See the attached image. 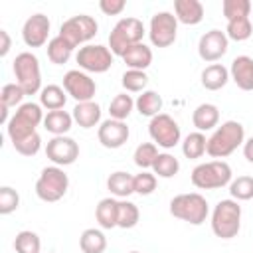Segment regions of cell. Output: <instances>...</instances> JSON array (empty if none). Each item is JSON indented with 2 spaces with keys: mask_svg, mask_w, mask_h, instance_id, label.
<instances>
[{
  "mask_svg": "<svg viewBox=\"0 0 253 253\" xmlns=\"http://www.w3.org/2000/svg\"><path fill=\"white\" fill-rule=\"evenodd\" d=\"M243 142H245V128H243V125L237 123V121H225L208 138L206 152L211 158H225V156L233 154Z\"/></svg>",
  "mask_w": 253,
  "mask_h": 253,
  "instance_id": "cell-1",
  "label": "cell"
},
{
  "mask_svg": "<svg viewBox=\"0 0 253 253\" xmlns=\"http://www.w3.org/2000/svg\"><path fill=\"white\" fill-rule=\"evenodd\" d=\"M40 123H43V111H42V105L38 103H22L16 113L10 117L8 125H6V132H8V138L14 142L18 140H24L26 136L38 132L36 126H40Z\"/></svg>",
  "mask_w": 253,
  "mask_h": 253,
  "instance_id": "cell-2",
  "label": "cell"
},
{
  "mask_svg": "<svg viewBox=\"0 0 253 253\" xmlns=\"http://www.w3.org/2000/svg\"><path fill=\"white\" fill-rule=\"evenodd\" d=\"M241 229V206L229 198L215 204L211 211V231L219 239H233Z\"/></svg>",
  "mask_w": 253,
  "mask_h": 253,
  "instance_id": "cell-3",
  "label": "cell"
},
{
  "mask_svg": "<svg viewBox=\"0 0 253 253\" xmlns=\"http://www.w3.org/2000/svg\"><path fill=\"white\" fill-rule=\"evenodd\" d=\"M144 24L138 18H121L115 28L109 34V49L113 51V55H125V51L136 43L142 42L144 38Z\"/></svg>",
  "mask_w": 253,
  "mask_h": 253,
  "instance_id": "cell-4",
  "label": "cell"
},
{
  "mask_svg": "<svg viewBox=\"0 0 253 253\" xmlns=\"http://www.w3.org/2000/svg\"><path fill=\"white\" fill-rule=\"evenodd\" d=\"M190 180L198 190H219L231 184V166L225 160L202 162L192 170Z\"/></svg>",
  "mask_w": 253,
  "mask_h": 253,
  "instance_id": "cell-5",
  "label": "cell"
},
{
  "mask_svg": "<svg viewBox=\"0 0 253 253\" xmlns=\"http://www.w3.org/2000/svg\"><path fill=\"white\" fill-rule=\"evenodd\" d=\"M170 213L192 225H202L210 213V208L202 194L188 192V194H178L170 200Z\"/></svg>",
  "mask_w": 253,
  "mask_h": 253,
  "instance_id": "cell-6",
  "label": "cell"
},
{
  "mask_svg": "<svg viewBox=\"0 0 253 253\" xmlns=\"http://www.w3.org/2000/svg\"><path fill=\"white\" fill-rule=\"evenodd\" d=\"M14 75H16V83L24 89L26 95H36L40 93L42 87V69H40V61L32 51H22L16 55L14 63H12Z\"/></svg>",
  "mask_w": 253,
  "mask_h": 253,
  "instance_id": "cell-7",
  "label": "cell"
},
{
  "mask_svg": "<svg viewBox=\"0 0 253 253\" xmlns=\"http://www.w3.org/2000/svg\"><path fill=\"white\" fill-rule=\"evenodd\" d=\"M69 188V178L61 166H45L36 180V196L42 202H59Z\"/></svg>",
  "mask_w": 253,
  "mask_h": 253,
  "instance_id": "cell-8",
  "label": "cell"
},
{
  "mask_svg": "<svg viewBox=\"0 0 253 253\" xmlns=\"http://www.w3.org/2000/svg\"><path fill=\"white\" fill-rule=\"evenodd\" d=\"M97 30H99V24L93 16L89 14H77V16H71L67 18L61 28H59V36L63 40H67L73 47L81 45V43H87L89 40H93L97 36Z\"/></svg>",
  "mask_w": 253,
  "mask_h": 253,
  "instance_id": "cell-9",
  "label": "cell"
},
{
  "mask_svg": "<svg viewBox=\"0 0 253 253\" xmlns=\"http://www.w3.org/2000/svg\"><path fill=\"white\" fill-rule=\"evenodd\" d=\"M75 61L79 63V69H83L87 73H105L113 65V51L107 45L87 43V45L79 47Z\"/></svg>",
  "mask_w": 253,
  "mask_h": 253,
  "instance_id": "cell-10",
  "label": "cell"
},
{
  "mask_svg": "<svg viewBox=\"0 0 253 253\" xmlns=\"http://www.w3.org/2000/svg\"><path fill=\"white\" fill-rule=\"evenodd\" d=\"M148 134L152 138V142L156 146H162V148H174L180 138H182V132H180V125L166 113H160L156 117L150 119L148 123Z\"/></svg>",
  "mask_w": 253,
  "mask_h": 253,
  "instance_id": "cell-11",
  "label": "cell"
},
{
  "mask_svg": "<svg viewBox=\"0 0 253 253\" xmlns=\"http://www.w3.org/2000/svg\"><path fill=\"white\" fill-rule=\"evenodd\" d=\"M178 20L172 12H156L148 24V38L154 47H168L176 42Z\"/></svg>",
  "mask_w": 253,
  "mask_h": 253,
  "instance_id": "cell-12",
  "label": "cell"
},
{
  "mask_svg": "<svg viewBox=\"0 0 253 253\" xmlns=\"http://www.w3.org/2000/svg\"><path fill=\"white\" fill-rule=\"evenodd\" d=\"M63 89L77 103H87V101H93L97 85H95V79H91L85 71L71 69L63 75Z\"/></svg>",
  "mask_w": 253,
  "mask_h": 253,
  "instance_id": "cell-13",
  "label": "cell"
},
{
  "mask_svg": "<svg viewBox=\"0 0 253 253\" xmlns=\"http://www.w3.org/2000/svg\"><path fill=\"white\" fill-rule=\"evenodd\" d=\"M45 156L53 166H69L79 158V144L71 136H53L45 144Z\"/></svg>",
  "mask_w": 253,
  "mask_h": 253,
  "instance_id": "cell-14",
  "label": "cell"
},
{
  "mask_svg": "<svg viewBox=\"0 0 253 253\" xmlns=\"http://www.w3.org/2000/svg\"><path fill=\"white\" fill-rule=\"evenodd\" d=\"M227 47H229V38L221 30H210L198 42V53L208 63H215L217 59H221L227 53Z\"/></svg>",
  "mask_w": 253,
  "mask_h": 253,
  "instance_id": "cell-15",
  "label": "cell"
},
{
  "mask_svg": "<svg viewBox=\"0 0 253 253\" xmlns=\"http://www.w3.org/2000/svg\"><path fill=\"white\" fill-rule=\"evenodd\" d=\"M49 28H51V22L45 14L38 12V14H32L24 26H22V40L28 47H42L45 42H47V36H49Z\"/></svg>",
  "mask_w": 253,
  "mask_h": 253,
  "instance_id": "cell-16",
  "label": "cell"
},
{
  "mask_svg": "<svg viewBox=\"0 0 253 253\" xmlns=\"http://www.w3.org/2000/svg\"><path fill=\"white\" fill-rule=\"evenodd\" d=\"M128 126L125 121H117V119H107L99 125V130H97V138L99 142L105 146V148H121L126 140H128Z\"/></svg>",
  "mask_w": 253,
  "mask_h": 253,
  "instance_id": "cell-17",
  "label": "cell"
},
{
  "mask_svg": "<svg viewBox=\"0 0 253 253\" xmlns=\"http://www.w3.org/2000/svg\"><path fill=\"white\" fill-rule=\"evenodd\" d=\"M229 79L241 91H253V57L237 55L229 67Z\"/></svg>",
  "mask_w": 253,
  "mask_h": 253,
  "instance_id": "cell-18",
  "label": "cell"
},
{
  "mask_svg": "<svg viewBox=\"0 0 253 253\" xmlns=\"http://www.w3.org/2000/svg\"><path fill=\"white\" fill-rule=\"evenodd\" d=\"M174 16L180 24L196 26L204 20V4L200 0H176L174 2Z\"/></svg>",
  "mask_w": 253,
  "mask_h": 253,
  "instance_id": "cell-19",
  "label": "cell"
},
{
  "mask_svg": "<svg viewBox=\"0 0 253 253\" xmlns=\"http://www.w3.org/2000/svg\"><path fill=\"white\" fill-rule=\"evenodd\" d=\"M192 123L196 126V130H200V132L213 130L219 125V109L213 103H202L194 109Z\"/></svg>",
  "mask_w": 253,
  "mask_h": 253,
  "instance_id": "cell-20",
  "label": "cell"
},
{
  "mask_svg": "<svg viewBox=\"0 0 253 253\" xmlns=\"http://www.w3.org/2000/svg\"><path fill=\"white\" fill-rule=\"evenodd\" d=\"M73 121L81 126V128H93L99 125L101 121V107L95 101H87V103H77L73 107Z\"/></svg>",
  "mask_w": 253,
  "mask_h": 253,
  "instance_id": "cell-21",
  "label": "cell"
},
{
  "mask_svg": "<svg viewBox=\"0 0 253 253\" xmlns=\"http://www.w3.org/2000/svg\"><path fill=\"white\" fill-rule=\"evenodd\" d=\"M107 190L121 200H126L130 194H134V176H130L128 172L117 170L107 178Z\"/></svg>",
  "mask_w": 253,
  "mask_h": 253,
  "instance_id": "cell-22",
  "label": "cell"
},
{
  "mask_svg": "<svg viewBox=\"0 0 253 253\" xmlns=\"http://www.w3.org/2000/svg\"><path fill=\"white\" fill-rule=\"evenodd\" d=\"M95 217H97V223L103 229L117 227V221H119V200L117 198H103L95 208Z\"/></svg>",
  "mask_w": 253,
  "mask_h": 253,
  "instance_id": "cell-23",
  "label": "cell"
},
{
  "mask_svg": "<svg viewBox=\"0 0 253 253\" xmlns=\"http://www.w3.org/2000/svg\"><path fill=\"white\" fill-rule=\"evenodd\" d=\"M229 81V69L221 63H211L202 71V85L208 91H219Z\"/></svg>",
  "mask_w": 253,
  "mask_h": 253,
  "instance_id": "cell-24",
  "label": "cell"
},
{
  "mask_svg": "<svg viewBox=\"0 0 253 253\" xmlns=\"http://www.w3.org/2000/svg\"><path fill=\"white\" fill-rule=\"evenodd\" d=\"M123 61L126 63L128 69H138V71H144L150 63H152V49L146 45V43H136L132 47H128L123 55Z\"/></svg>",
  "mask_w": 253,
  "mask_h": 253,
  "instance_id": "cell-25",
  "label": "cell"
},
{
  "mask_svg": "<svg viewBox=\"0 0 253 253\" xmlns=\"http://www.w3.org/2000/svg\"><path fill=\"white\" fill-rule=\"evenodd\" d=\"M73 125V115H69L67 111H47V115L43 117V128L47 132H51L53 136H63L65 132H69Z\"/></svg>",
  "mask_w": 253,
  "mask_h": 253,
  "instance_id": "cell-26",
  "label": "cell"
},
{
  "mask_svg": "<svg viewBox=\"0 0 253 253\" xmlns=\"http://www.w3.org/2000/svg\"><path fill=\"white\" fill-rule=\"evenodd\" d=\"M134 107H136V111H138L142 117H150V119H152V117L160 115V111H162V97H160L156 91H152V89L142 91V93L136 97Z\"/></svg>",
  "mask_w": 253,
  "mask_h": 253,
  "instance_id": "cell-27",
  "label": "cell"
},
{
  "mask_svg": "<svg viewBox=\"0 0 253 253\" xmlns=\"http://www.w3.org/2000/svg\"><path fill=\"white\" fill-rule=\"evenodd\" d=\"M73 49H75V47H73L67 40H63L59 34L47 42V57H49V61L55 63V65L67 63L69 57H71V53H73Z\"/></svg>",
  "mask_w": 253,
  "mask_h": 253,
  "instance_id": "cell-28",
  "label": "cell"
},
{
  "mask_svg": "<svg viewBox=\"0 0 253 253\" xmlns=\"http://www.w3.org/2000/svg\"><path fill=\"white\" fill-rule=\"evenodd\" d=\"M67 101V93L63 87L59 85H45L40 91V105L45 107L47 111H59L65 107Z\"/></svg>",
  "mask_w": 253,
  "mask_h": 253,
  "instance_id": "cell-29",
  "label": "cell"
},
{
  "mask_svg": "<svg viewBox=\"0 0 253 253\" xmlns=\"http://www.w3.org/2000/svg\"><path fill=\"white\" fill-rule=\"evenodd\" d=\"M79 247L83 253H103L107 249V237L101 229L89 227L79 237Z\"/></svg>",
  "mask_w": 253,
  "mask_h": 253,
  "instance_id": "cell-30",
  "label": "cell"
},
{
  "mask_svg": "<svg viewBox=\"0 0 253 253\" xmlns=\"http://www.w3.org/2000/svg\"><path fill=\"white\" fill-rule=\"evenodd\" d=\"M206 148H208V138L204 132L196 130V132H190L184 142H182V152L186 158L190 160H196V158H202L206 154Z\"/></svg>",
  "mask_w": 253,
  "mask_h": 253,
  "instance_id": "cell-31",
  "label": "cell"
},
{
  "mask_svg": "<svg viewBox=\"0 0 253 253\" xmlns=\"http://www.w3.org/2000/svg\"><path fill=\"white\" fill-rule=\"evenodd\" d=\"M253 34V24H251V18H235V20H229L227 22V28H225V36L233 42H245L249 40Z\"/></svg>",
  "mask_w": 253,
  "mask_h": 253,
  "instance_id": "cell-32",
  "label": "cell"
},
{
  "mask_svg": "<svg viewBox=\"0 0 253 253\" xmlns=\"http://www.w3.org/2000/svg\"><path fill=\"white\" fill-rule=\"evenodd\" d=\"M158 154H160V152H158V146H156L154 142H142V144H138V146L134 148L132 158H134V164H136L138 168L148 170V168L154 166Z\"/></svg>",
  "mask_w": 253,
  "mask_h": 253,
  "instance_id": "cell-33",
  "label": "cell"
},
{
  "mask_svg": "<svg viewBox=\"0 0 253 253\" xmlns=\"http://www.w3.org/2000/svg\"><path fill=\"white\" fill-rule=\"evenodd\" d=\"M178 170H180V162L170 152H160L154 166H152V172L158 178H174L178 174Z\"/></svg>",
  "mask_w": 253,
  "mask_h": 253,
  "instance_id": "cell-34",
  "label": "cell"
},
{
  "mask_svg": "<svg viewBox=\"0 0 253 253\" xmlns=\"http://www.w3.org/2000/svg\"><path fill=\"white\" fill-rule=\"evenodd\" d=\"M140 219V211L136 208V204L128 202V200H119V221L117 227L121 229H132Z\"/></svg>",
  "mask_w": 253,
  "mask_h": 253,
  "instance_id": "cell-35",
  "label": "cell"
},
{
  "mask_svg": "<svg viewBox=\"0 0 253 253\" xmlns=\"http://www.w3.org/2000/svg\"><path fill=\"white\" fill-rule=\"evenodd\" d=\"M132 109H134L132 97L126 95V93H119V95H115V99L109 105V115H111V119L125 121V119H128V115L132 113Z\"/></svg>",
  "mask_w": 253,
  "mask_h": 253,
  "instance_id": "cell-36",
  "label": "cell"
},
{
  "mask_svg": "<svg viewBox=\"0 0 253 253\" xmlns=\"http://www.w3.org/2000/svg\"><path fill=\"white\" fill-rule=\"evenodd\" d=\"M40 247H42L40 235L36 231H30V229L20 231L14 239L16 253H40Z\"/></svg>",
  "mask_w": 253,
  "mask_h": 253,
  "instance_id": "cell-37",
  "label": "cell"
},
{
  "mask_svg": "<svg viewBox=\"0 0 253 253\" xmlns=\"http://www.w3.org/2000/svg\"><path fill=\"white\" fill-rule=\"evenodd\" d=\"M229 194L235 202H247L253 198V176H237L229 184Z\"/></svg>",
  "mask_w": 253,
  "mask_h": 253,
  "instance_id": "cell-38",
  "label": "cell"
},
{
  "mask_svg": "<svg viewBox=\"0 0 253 253\" xmlns=\"http://www.w3.org/2000/svg\"><path fill=\"white\" fill-rule=\"evenodd\" d=\"M125 91L128 93H142L144 87L148 85V75L146 71H138V69H126L123 73V79H121Z\"/></svg>",
  "mask_w": 253,
  "mask_h": 253,
  "instance_id": "cell-39",
  "label": "cell"
},
{
  "mask_svg": "<svg viewBox=\"0 0 253 253\" xmlns=\"http://www.w3.org/2000/svg\"><path fill=\"white\" fill-rule=\"evenodd\" d=\"M251 2L249 0H223L221 10L225 20H235V18H249L251 14Z\"/></svg>",
  "mask_w": 253,
  "mask_h": 253,
  "instance_id": "cell-40",
  "label": "cell"
},
{
  "mask_svg": "<svg viewBox=\"0 0 253 253\" xmlns=\"http://www.w3.org/2000/svg\"><path fill=\"white\" fill-rule=\"evenodd\" d=\"M24 97H26V93L18 83H6L0 91V105H4L8 109L10 107H20Z\"/></svg>",
  "mask_w": 253,
  "mask_h": 253,
  "instance_id": "cell-41",
  "label": "cell"
},
{
  "mask_svg": "<svg viewBox=\"0 0 253 253\" xmlns=\"http://www.w3.org/2000/svg\"><path fill=\"white\" fill-rule=\"evenodd\" d=\"M18 206H20V194L10 186H2L0 188V213L8 215L16 211Z\"/></svg>",
  "mask_w": 253,
  "mask_h": 253,
  "instance_id": "cell-42",
  "label": "cell"
},
{
  "mask_svg": "<svg viewBox=\"0 0 253 253\" xmlns=\"http://www.w3.org/2000/svg\"><path fill=\"white\" fill-rule=\"evenodd\" d=\"M156 190V174L142 170L140 174L134 176V194L138 196H150Z\"/></svg>",
  "mask_w": 253,
  "mask_h": 253,
  "instance_id": "cell-43",
  "label": "cell"
},
{
  "mask_svg": "<svg viewBox=\"0 0 253 253\" xmlns=\"http://www.w3.org/2000/svg\"><path fill=\"white\" fill-rule=\"evenodd\" d=\"M12 146H14V150H16L18 154H22V156H36V154L40 152V148H42V138H40L38 132H34V134H30V136H26L24 140L14 142Z\"/></svg>",
  "mask_w": 253,
  "mask_h": 253,
  "instance_id": "cell-44",
  "label": "cell"
},
{
  "mask_svg": "<svg viewBox=\"0 0 253 253\" xmlns=\"http://www.w3.org/2000/svg\"><path fill=\"white\" fill-rule=\"evenodd\" d=\"M125 6H126L125 0H101L99 2L101 12L107 14V16H119L125 10Z\"/></svg>",
  "mask_w": 253,
  "mask_h": 253,
  "instance_id": "cell-45",
  "label": "cell"
},
{
  "mask_svg": "<svg viewBox=\"0 0 253 253\" xmlns=\"http://www.w3.org/2000/svg\"><path fill=\"white\" fill-rule=\"evenodd\" d=\"M12 47V40H10V34L6 30H0V57H6L8 51Z\"/></svg>",
  "mask_w": 253,
  "mask_h": 253,
  "instance_id": "cell-46",
  "label": "cell"
},
{
  "mask_svg": "<svg viewBox=\"0 0 253 253\" xmlns=\"http://www.w3.org/2000/svg\"><path fill=\"white\" fill-rule=\"evenodd\" d=\"M243 156L247 158V162L253 164V136L243 142Z\"/></svg>",
  "mask_w": 253,
  "mask_h": 253,
  "instance_id": "cell-47",
  "label": "cell"
},
{
  "mask_svg": "<svg viewBox=\"0 0 253 253\" xmlns=\"http://www.w3.org/2000/svg\"><path fill=\"white\" fill-rule=\"evenodd\" d=\"M128 253H140V251H128Z\"/></svg>",
  "mask_w": 253,
  "mask_h": 253,
  "instance_id": "cell-48",
  "label": "cell"
}]
</instances>
